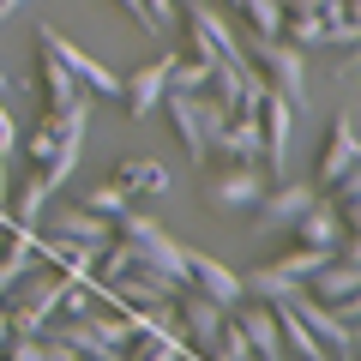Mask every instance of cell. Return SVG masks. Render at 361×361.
Segmentation results:
<instances>
[{
	"mask_svg": "<svg viewBox=\"0 0 361 361\" xmlns=\"http://www.w3.org/2000/svg\"><path fill=\"white\" fill-rule=\"evenodd\" d=\"M241 49L259 54L265 85L277 90V97H289L295 115H313V97H307V49H295V42H283V37H241Z\"/></svg>",
	"mask_w": 361,
	"mask_h": 361,
	"instance_id": "obj_1",
	"label": "cell"
},
{
	"mask_svg": "<svg viewBox=\"0 0 361 361\" xmlns=\"http://www.w3.org/2000/svg\"><path fill=\"white\" fill-rule=\"evenodd\" d=\"M295 313H301V325L325 343V355H337V361H355V355H361V319H343L331 301L307 295V289L295 295Z\"/></svg>",
	"mask_w": 361,
	"mask_h": 361,
	"instance_id": "obj_2",
	"label": "cell"
},
{
	"mask_svg": "<svg viewBox=\"0 0 361 361\" xmlns=\"http://www.w3.org/2000/svg\"><path fill=\"white\" fill-rule=\"evenodd\" d=\"M259 127H265V157H259L265 175H277V180L295 175V127H301V115L289 109V97L271 90L265 103H259Z\"/></svg>",
	"mask_w": 361,
	"mask_h": 361,
	"instance_id": "obj_3",
	"label": "cell"
},
{
	"mask_svg": "<svg viewBox=\"0 0 361 361\" xmlns=\"http://www.w3.org/2000/svg\"><path fill=\"white\" fill-rule=\"evenodd\" d=\"M187 30H193V54H205V61H235V66L247 61L241 30H235L211 0H187Z\"/></svg>",
	"mask_w": 361,
	"mask_h": 361,
	"instance_id": "obj_4",
	"label": "cell"
},
{
	"mask_svg": "<svg viewBox=\"0 0 361 361\" xmlns=\"http://www.w3.org/2000/svg\"><path fill=\"white\" fill-rule=\"evenodd\" d=\"M37 42H49V49L61 54V61H66V73H73L78 85L90 90V97H121V73H115V66H103L90 49H78V42H66L61 30H54V25H42V18H37Z\"/></svg>",
	"mask_w": 361,
	"mask_h": 361,
	"instance_id": "obj_5",
	"label": "cell"
},
{
	"mask_svg": "<svg viewBox=\"0 0 361 361\" xmlns=\"http://www.w3.org/2000/svg\"><path fill=\"white\" fill-rule=\"evenodd\" d=\"M313 199H319V187H313V180H289V175H283V180H277V193L265 187V193H259V205H253V211H259V235H289Z\"/></svg>",
	"mask_w": 361,
	"mask_h": 361,
	"instance_id": "obj_6",
	"label": "cell"
},
{
	"mask_svg": "<svg viewBox=\"0 0 361 361\" xmlns=\"http://www.w3.org/2000/svg\"><path fill=\"white\" fill-rule=\"evenodd\" d=\"M37 229H49L54 241H66V247H109L115 241V223L97 217L90 205H49Z\"/></svg>",
	"mask_w": 361,
	"mask_h": 361,
	"instance_id": "obj_7",
	"label": "cell"
},
{
	"mask_svg": "<svg viewBox=\"0 0 361 361\" xmlns=\"http://www.w3.org/2000/svg\"><path fill=\"white\" fill-rule=\"evenodd\" d=\"M265 187H271L265 163H235L229 175H217V180H211L205 193H211V211H223V217H235V211H253Z\"/></svg>",
	"mask_w": 361,
	"mask_h": 361,
	"instance_id": "obj_8",
	"label": "cell"
},
{
	"mask_svg": "<svg viewBox=\"0 0 361 361\" xmlns=\"http://www.w3.org/2000/svg\"><path fill=\"white\" fill-rule=\"evenodd\" d=\"M355 157H361V121H355V103H343V109H337V121H331V145H325V157H319L313 187L325 193L337 175H349V169H355Z\"/></svg>",
	"mask_w": 361,
	"mask_h": 361,
	"instance_id": "obj_9",
	"label": "cell"
},
{
	"mask_svg": "<svg viewBox=\"0 0 361 361\" xmlns=\"http://www.w3.org/2000/svg\"><path fill=\"white\" fill-rule=\"evenodd\" d=\"M157 109L169 115V127H175V139L187 145V157H193V163H211V139H205V127H199V90H175L169 85Z\"/></svg>",
	"mask_w": 361,
	"mask_h": 361,
	"instance_id": "obj_10",
	"label": "cell"
},
{
	"mask_svg": "<svg viewBox=\"0 0 361 361\" xmlns=\"http://www.w3.org/2000/svg\"><path fill=\"white\" fill-rule=\"evenodd\" d=\"M235 325H241V337H247V355H259V361H283V355H289V349H283V331H277V313H271L265 301L247 295L241 307H235Z\"/></svg>",
	"mask_w": 361,
	"mask_h": 361,
	"instance_id": "obj_11",
	"label": "cell"
},
{
	"mask_svg": "<svg viewBox=\"0 0 361 361\" xmlns=\"http://www.w3.org/2000/svg\"><path fill=\"white\" fill-rule=\"evenodd\" d=\"M187 277H193V289H205L217 307H241L247 301V283H241V271H229L223 259H211V253H187Z\"/></svg>",
	"mask_w": 361,
	"mask_h": 361,
	"instance_id": "obj_12",
	"label": "cell"
},
{
	"mask_svg": "<svg viewBox=\"0 0 361 361\" xmlns=\"http://www.w3.org/2000/svg\"><path fill=\"white\" fill-rule=\"evenodd\" d=\"M169 73H175V54H163V61L139 66L133 78H121V103L133 109V121L157 115V103H163V90H169Z\"/></svg>",
	"mask_w": 361,
	"mask_h": 361,
	"instance_id": "obj_13",
	"label": "cell"
},
{
	"mask_svg": "<svg viewBox=\"0 0 361 361\" xmlns=\"http://www.w3.org/2000/svg\"><path fill=\"white\" fill-rule=\"evenodd\" d=\"M295 235H301V247H319V253H337V247H343V235H349V223H343V211H337L331 199L319 193L307 211H301Z\"/></svg>",
	"mask_w": 361,
	"mask_h": 361,
	"instance_id": "obj_14",
	"label": "cell"
},
{
	"mask_svg": "<svg viewBox=\"0 0 361 361\" xmlns=\"http://www.w3.org/2000/svg\"><path fill=\"white\" fill-rule=\"evenodd\" d=\"M211 151H223L229 163H259V157H265V127H259V115H229V127L217 133Z\"/></svg>",
	"mask_w": 361,
	"mask_h": 361,
	"instance_id": "obj_15",
	"label": "cell"
},
{
	"mask_svg": "<svg viewBox=\"0 0 361 361\" xmlns=\"http://www.w3.org/2000/svg\"><path fill=\"white\" fill-rule=\"evenodd\" d=\"M133 259H139V265L169 271V277H180V283H193V277H187V247H180V241H169V229H163V223H157L151 235H139V241H133Z\"/></svg>",
	"mask_w": 361,
	"mask_h": 361,
	"instance_id": "obj_16",
	"label": "cell"
},
{
	"mask_svg": "<svg viewBox=\"0 0 361 361\" xmlns=\"http://www.w3.org/2000/svg\"><path fill=\"white\" fill-rule=\"evenodd\" d=\"M355 289H361V265L349 253H331L307 277V295H319V301H343V295H355Z\"/></svg>",
	"mask_w": 361,
	"mask_h": 361,
	"instance_id": "obj_17",
	"label": "cell"
},
{
	"mask_svg": "<svg viewBox=\"0 0 361 361\" xmlns=\"http://www.w3.org/2000/svg\"><path fill=\"white\" fill-rule=\"evenodd\" d=\"M49 199H54V187H49L42 175H30L25 187H13V193H6V223H13V229H37L42 211H49Z\"/></svg>",
	"mask_w": 361,
	"mask_h": 361,
	"instance_id": "obj_18",
	"label": "cell"
},
{
	"mask_svg": "<svg viewBox=\"0 0 361 361\" xmlns=\"http://www.w3.org/2000/svg\"><path fill=\"white\" fill-rule=\"evenodd\" d=\"M133 337H139V343H127L133 361H187V355H199L180 325H169V331H133Z\"/></svg>",
	"mask_w": 361,
	"mask_h": 361,
	"instance_id": "obj_19",
	"label": "cell"
},
{
	"mask_svg": "<svg viewBox=\"0 0 361 361\" xmlns=\"http://www.w3.org/2000/svg\"><path fill=\"white\" fill-rule=\"evenodd\" d=\"M241 283H247V295H253V301H265V307H277V301H295L301 289H307L301 277H289V271H277V265H259V271H247Z\"/></svg>",
	"mask_w": 361,
	"mask_h": 361,
	"instance_id": "obj_20",
	"label": "cell"
},
{
	"mask_svg": "<svg viewBox=\"0 0 361 361\" xmlns=\"http://www.w3.org/2000/svg\"><path fill=\"white\" fill-rule=\"evenodd\" d=\"M37 66H42V97H49V109L73 103L78 90H85V85H78L73 73H66V61H61V54L49 49V42H37Z\"/></svg>",
	"mask_w": 361,
	"mask_h": 361,
	"instance_id": "obj_21",
	"label": "cell"
},
{
	"mask_svg": "<svg viewBox=\"0 0 361 361\" xmlns=\"http://www.w3.org/2000/svg\"><path fill=\"white\" fill-rule=\"evenodd\" d=\"M271 313H277V331H283V349H289V355H301V361H325V343L307 331V325H301L295 301H277Z\"/></svg>",
	"mask_w": 361,
	"mask_h": 361,
	"instance_id": "obj_22",
	"label": "cell"
},
{
	"mask_svg": "<svg viewBox=\"0 0 361 361\" xmlns=\"http://www.w3.org/2000/svg\"><path fill=\"white\" fill-rule=\"evenodd\" d=\"M115 180L127 187L133 199H139V193H169V169H163V163H151V157H127Z\"/></svg>",
	"mask_w": 361,
	"mask_h": 361,
	"instance_id": "obj_23",
	"label": "cell"
},
{
	"mask_svg": "<svg viewBox=\"0 0 361 361\" xmlns=\"http://www.w3.org/2000/svg\"><path fill=\"white\" fill-rule=\"evenodd\" d=\"M78 205H90L97 217H109V223H115L121 211L133 205V193L121 187V180H97V187H85V193H78Z\"/></svg>",
	"mask_w": 361,
	"mask_h": 361,
	"instance_id": "obj_24",
	"label": "cell"
},
{
	"mask_svg": "<svg viewBox=\"0 0 361 361\" xmlns=\"http://www.w3.org/2000/svg\"><path fill=\"white\" fill-rule=\"evenodd\" d=\"M247 13V25H253V37H283V0H235Z\"/></svg>",
	"mask_w": 361,
	"mask_h": 361,
	"instance_id": "obj_25",
	"label": "cell"
},
{
	"mask_svg": "<svg viewBox=\"0 0 361 361\" xmlns=\"http://www.w3.org/2000/svg\"><path fill=\"white\" fill-rule=\"evenodd\" d=\"M169 85H175V90H205V85H211V61H205V54H193V61H180V54H175Z\"/></svg>",
	"mask_w": 361,
	"mask_h": 361,
	"instance_id": "obj_26",
	"label": "cell"
},
{
	"mask_svg": "<svg viewBox=\"0 0 361 361\" xmlns=\"http://www.w3.org/2000/svg\"><path fill=\"white\" fill-rule=\"evenodd\" d=\"M54 139H61V133H54V115H42V121H37V133H30V139L18 145V151H25L30 163L42 169V163H49V157H54Z\"/></svg>",
	"mask_w": 361,
	"mask_h": 361,
	"instance_id": "obj_27",
	"label": "cell"
},
{
	"mask_svg": "<svg viewBox=\"0 0 361 361\" xmlns=\"http://www.w3.org/2000/svg\"><path fill=\"white\" fill-rule=\"evenodd\" d=\"M325 259H331V253H319V247H295L289 259H277V271H289V277H301V283H307V277L325 265Z\"/></svg>",
	"mask_w": 361,
	"mask_h": 361,
	"instance_id": "obj_28",
	"label": "cell"
},
{
	"mask_svg": "<svg viewBox=\"0 0 361 361\" xmlns=\"http://www.w3.org/2000/svg\"><path fill=\"white\" fill-rule=\"evenodd\" d=\"M211 355L217 361H247V337H241V325H235V313H229V325H223V337L211 343Z\"/></svg>",
	"mask_w": 361,
	"mask_h": 361,
	"instance_id": "obj_29",
	"label": "cell"
},
{
	"mask_svg": "<svg viewBox=\"0 0 361 361\" xmlns=\"http://www.w3.org/2000/svg\"><path fill=\"white\" fill-rule=\"evenodd\" d=\"M145 6H151V25L157 30H169V25H175V13H180L175 0H145Z\"/></svg>",
	"mask_w": 361,
	"mask_h": 361,
	"instance_id": "obj_30",
	"label": "cell"
},
{
	"mask_svg": "<svg viewBox=\"0 0 361 361\" xmlns=\"http://www.w3.org/2000/svg\"><path fill=\"white\" fill-rule=\"evenodd\" d=\"M115 6H121V13H133V25L157 30V25H151V6H145V0H115Z\"/></svg>",
	"mask_w": 361,
	"mask_h": 361,
	"instance_id": "obj_31",
	"label": "cell"
},
{
	"mask_svg": "<svg viewBox=\"0 0 361 361\" xmlns=\"http://www.w3.org/2000/svg\"><path fill=\"white\" fill-rule=\"evenodd\" d=\"M25 6H30V0H0V25H6V18H18Z\"/></svg>",
	"mask_w": 361,
	"mask_h": 361,
	"instance_id": "obj_32",
	"label": "cell"
},
{
	"mask_svg": "<svg viewBox=\"0 0 361 361\" xmlns=\"http://www.w3.org/2000/svg\"><path fill=\"white\" fill-rule=\"evenodd\" d=\"M6 337H13V325H6V307H0V349H6Z\"/></svg>",
	"mask_w": 361,
	"mask_h": 361,
	"instance_id": "obj_33",
	"label": "cell"
},
{
	"mask_svg": "<svg viewBox=\"0 0 361 361\" xmlns=\"http://www.w3.org/2000/svg\"><path fill=\"white\" fill-rule=\"evenodd\" d=\"M0 97H13V78H6V66H0Z\"/></svg>",
	"mask_w": 361,
	"mask_h": 361,
	"instance_id": "obj_34",
	"label": "cell"
},
{
	"mask_svg": "<svg viewBox=\"0 0 361 361\" xmlns=\"http://www.w3.org/2000/svg\"><path fill=\"white\" fill-rule=\"evenodd\" d=\"M175 6H187V0H175Z\"/></svg>",
	"mask_w": 361,
	"mask_h": 361,
	"instance_id": "obj_35",
	"label": "cell"
},
{
	"mask_svg": "<svg viewBox=\"0 0 361 361\" xmlns=\"http://www.w3.org/2000/svg\"><path fill=\"white\" fill-rule=\"evenodd\" d=\"M229 6H235V0H229Z\"/></svg>",
	"mask_w": 361,
	"mask_h": 361,
	"instance_id": "obj_36",
	"label": "cell"
}]
</instances>
